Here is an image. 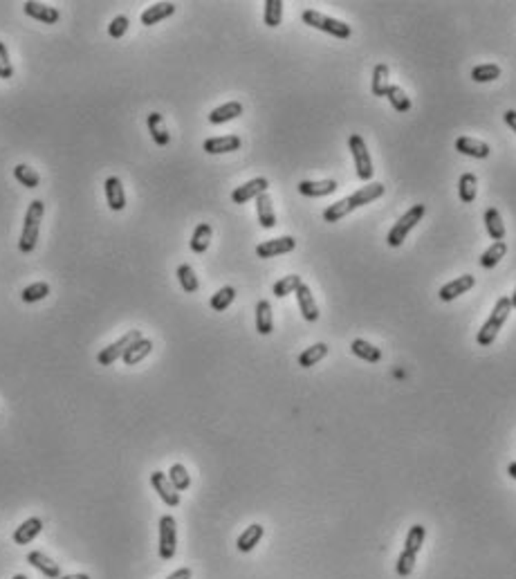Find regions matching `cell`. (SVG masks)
<instances>
[{
	"label": "cell",
	"instance_id": "cell-1",
	"mask_svg": "<svg viewBox=\"0 0 516 579\" xmlns=\"http://www.w3.org/2000/svg\"><path fill=\"white\" fill-rule=\"evenodd\" d=\"M382 193H384V184H380V182L366 184V187H362L360 191H355L353 196H348L344 200H339V203L330 205L326 212H323V221H326V223H339L341 218L348 216L351 212H355V209H360L364 205H371L373 200H378L382 196Z\"/></svg>",
	"mask_w": 516,
	"mask_h": 579
},
{
	"label": "cell",
	"instance_id": "cell-2",
	"mask_svg": "<svg viewBox=\"0 0 516 579\" xmlns=\"http://www.w3.org/2000/svg\"><path fill=\"white\" fill-rule=\"evenodd\" d=\"M510 312H512L510 296H501V299L496 301L492 314H489V319L483 323V328H480L478 337H476V341H478L480 346L494 344V339L498 337V332L503 330V323L507 321V317H510Z\"/></svg>",
	"mask_w": 516,
	"mask_h": 579
},
{
	"label": "cell",
	"instance_id": "cell-3",
	"mask_svg": "<svg viewBox=\"0 0 516 579\" xmlns=\"http://www.w3.org/2000/svg\"><path fill=\"white\" fill-rule=\"evenodd\" d=\"M43 214H45V205H43L41 200L30 203L28 214H25V221H23V234H21V241H19V250L23 254H32L34 247H37Z\"/></svg>",
	"mask_w": 516,
	"mask_h": 579
},
{
	"label": "cell",
	"instance_id": "cell-4",
	"mask_svg": "<svg viewBox=\"0 0 516 579\" xmlns=\"http://www.w3.org/2000/svg\"><path fill=\"white\" fill-rule=\"evenodd\" d=\"M303 23L310 25V28H314V30H321V32L330 34V37H337V39H348L353 34L351 25L341 23L337 19H330V16L321 14L317 10H305L303 12Z\"/></svg>",
	"mask_w": 516,
	"mask_h": 579
},
{
	"label": "cell",
	"instance_id": "cell-5",
	"mask_svg": "<svg viewBox=\"0 0 516 579\" xmlns=\"http://www.w3.org/2000/svg\"><path fill=\"white\" fill-rule=\"evenodd\" d=\"M424 212H426L424 205H413L404 216L400 218V221H398L395 225H393V230H391L389 236H386V243L391 245V247H400V245L406 241L409 232L413 230V227H415L420 221H422Z\"/></svg>",
	"mask_w": 516,
	"mask_h": 579
},
{
	"label": "cell",
	"instance_id": "cell-6",
	"mask_svg": "<svg viewBox=\"0 0 516 579\" xmlns=\"http://www.w3.org/2000/svg\"><path fill=\"white\" fill-rule=\"evenodd\" d=\"M348 146H351V153H353V160H355V169H357V178L362 182H369L373 178V160L369 155V148H366V142L360 133H353L348 137Z\"/></svg>",
	"mask_w": 516,
	"mask_h": 579
},
{
	"label": "cell",
	"instance_id": "cell-7",
	"mask_svg": "<svg viewBox=\"0 0 516 579\" xmlns=\"http://www.w3.org/2000/svg\"><path fill=\"white\" fill-rule=\"evenodd\" d=\"M142 339V332L139 330H128L126 335H121L117 341H112L108 348H101V353L97 355L99 366H112L119 357H124V353L135 344V341Z\"/></svg>",
	"mask_w": 516,
	"mask_h": 579
},
{
	"label": "cell",
	"instance_id": "cell-8",
	"mask_svg": "<svg viewBox=\"0 0 516 579\" xmlns=\"http://www.w3.org/2000/svg\"><path fill=\"white\" fill-rule=\"evenodd\" d=\"M178 548V523L171 514H164L160 519V557L164 561L173 559Z\"/></svg>",
	"mask_w": 516,
	"mask_h": 579
},
{
	"label": "cell",
	"instance_id": "cell-9",
	"mask_svg": "<svg viewBox=\"0 0 516 579\" xmlns=\"http://www.w3.org/2000/svg\"><path fill=\"white\" fill-rule=\"evenodd\" d=\"M296 247V241L292 236H281V238H272V241H263L260 245H256V256L258 258H274L281 256V254H287Z\"/></svg>",
	"mask_w": 516,
	"mask_h": 579
},
{
	"label": "cell",
	"instance_id": "cell-10",
	"mask_svg": "<svg viewBox=\"0 0 516 579\" xmlns=\"http://www.w3.org/2000/svg\"><path fill=\"white\" fill-rule=\"evenodd\" d=\"M151 485L155 487V492L160 494L162 501L169 507H178L180 505V492L173 487V482L169 480V476L162 471H153L151 474Z\"/></svg>",
	"mask_w": 516,
	"mask_h": 579
},
{
	"label": "cell",
	"instance_id": "cell-11",
	"mask_svg": "<svg viewBox=\"0 0 516 579\" xmlns=\"http://www.w3.org/2000/svg\"><path fill=\"white\" fill-rule=\"evenodd\" d=\"M267 187H269V182L265 178H254L249 182H245L242 187H236L231 193V200L236 205H245L251 198L256 200L260 193H267Z\"/></svg>",
	"mask_w": 516,
	"mask_h": 579
},
{
	"label": "cell",
	"instance_id": "cell-12",
	"mask_svg": "<svg viewBox=\"0 0 516 579\" xmlns=\"http://www.w3.org/2000/svg\"><path fill=\"white\" fill-rule=\"evenodd\" d=\"M240 137L238 135H223V137H209L203 144L205 153L209 155H223V153H234L240 148Z\"/></svg>",
	"mask_w": 516,
	"mask_h": 579
},
{
	"label": "cell",
	"instance_id": "cell-13",
	"mask_svg": "<svg viewBox=\"0 0 516 579\" xmlns=\"http://www.w3.org/2000/svg\"><path fill=\"white\" fill-rule=\"evenodd\" d=\"M23 12L30 16L34 21H41L45 25H54L59 23L61 14L56 7H50V5H43V3H34V0H28V3L23 5Z\"/></svg>",
	"mask_w": 516,
	"mask_h": 579
},
{
	"label": "cell",
	"instance_id": "cell-14",
	"mask_svg": "<svg viewBox=\"0 0 516 579\" xmlns=\"http://www.w3.org/2000/svg\"><path fill=\"white\" fill-rule=\"evenodd\" d=\"M474 283H476V278L471 276V274L453 278V281H449L447 285L440 287V299H442V301H453V299H458L460 294H467L469 290L474 287Z\"/></svg>",
	"mask_w": 516,
	"mask_h": 579
},
{
	"label": "cell",
	"instance_id": "cell-15",
	"mask_svg": "<svg viewBox=\"0 0 516 579\" xmlns=\"http://www.w3.org/2000/svg\"><path fill=\"white\" fill-rule=\"evenodd\" d=\"M103 191H106V200L112 212H124L126 196H124V187H121V180L117 175H110V178L103 182Z\"/></svg>",
	"mask_w": 516,
	"mask_h": 579
},
{
	"label": "cell",
	"instance_id": "cell-16",
	"mask_svg": "<svg viewBox=\"0 0 516 579\" xmlns=\"http://www.w3.org/2000/svg\"><path fill=\"white\" fill-rule=\"evenodd\" d=\"M43 530V519L39 516H30L28 521H23L19 528L14 530V543L16 546H28L30 541H34Z\"/></svg>",
	"mask_w": 516,
	"mask_h": 579
},
{
	"label": "cell",
	"instance_id": "cell-17",
	"mask_svg": "<svg viewBox=\"0 0 516 579\" xmlns=\"http://www.w3.org/2000/svg\"><path fill=\"white\" fill-rule=\"evenodd\" d=\"M456 151L462 153V155L476 157V160H485V157H489V153H492V148H489L485 142H480V139L462 135V137L456 139Z\"/></svg>",
	"mask_w": 516,
	"mask_h": 579
},
{
	"label": "cell",
	"instance_id": "cell-18",
	"mask_svg": "<svg viewBox=\"0 0 516 579\" xmlns=\"http://www.w3.org/2000/svg\"><path fill=\"white\" fill-rule=\"evenodd\" d=\"M296 301H299V310L303 314L305 321H317L319 319V308H317V301H314V296L310 292V287L301 283L296 287Z\"/></svg>",
	"mask_w": 516,
	"mask_h": 579
},
{
	"label": "cell",
	"instance_id": "cell-19",
	"mask_svg": "<svg viewBox=\"0 0 516 579\" xmlns=\"http://www.w3.org/2000/svg\"><path fill=\"white\" fill-rule=\"evenodd\" d=\"M178 7L173 5V3H155L151 7H146V10L142 12V25H146V28H153V25H157L160 21L164 19H169V16L176 14Z\"/></svg>",
	"mask_w": 516,
	"mask_h": 579
},
{
	"label": "cell",
	"instance_id": "cell-20",
	"mask_svg": "<svg viewBox=\"0 0 516 579\" xmlns=\"http://www.w3.org/2000/svg\"><path fill=\"white\" fill-rule=\"evenodd\" d=\"M28 564H32L37 570H41L43 575L50 577V579H61V568L59 564H54L45 552H41V550H34L28 555Z\"/></svg>",
	"mask_w": 516,
	"mask_h": 579
},
{
	"label": "cell",
	"instance_id": "cell-21",
	"mask_svg": "<svg viewBox=\"0 0 516 579\" xmlns=\"http://www.w3.org/2000/svg\"><path fill=\"white\" fill-rule=\"evenodd\" d=\"M335 191H337L335 180H321V182L303 180V182H299V193L301 196H308V198H323V196H330V193H335Z\"/></svg>",
	"mask_w": 516,
	"mask_h": 579
},
{
	"label": "cell",
	"instance_id": "cell-22",
	"mask_svg": "<svg viewBox=\"0 0 516 579\" xmlns=\"http://www.w3.org/2000/svg\"><path fill=\"white\" fill-rule=\"evenodd\" d=\"M242 115V103L240 101H229V103H223V106L214 108L209 112V121L211 124H227V121H231L236 117Z\"/></svg>",
	"mask_w": 516,
	"mask_h": 579
},
{
	"label": "cell",
	"instance_id": "cell-23",
	"mask_svg": "<svg viewBox=\"0 0 516 579\" xmlns=\"http://www.w3.org/2000/svg\"><path fill=\"white\" fill-rule=\"evenodd\" d=\"M263 534H265L263 525L251 523L249 528H245V532L238 537V541H236V548H238L240 552H251L260 543V539H263Z\"/></svg>",
	"mask_w": 516,
	"mask_h": 579
},
{
	"label": "cell",
	"instance_id": "cell-24",
	"mask_svg": "<svg viewBox=\"0 0 516 579\" xmlns=\"http://www.w3.org/2000/svg\"><path fill=\"white\" fill-rule=\"evenodd\" d=\"M256 214H258L260 227H265V230H272V227L276 225V214H274L269 193H260V196L256 198Z\"/></svg>",
	"mask_w": 516,
	"mask_h": 579
},
{
	"label": "cell",
	"instance_id": "cell-25",
	"mask_svg": "<svg viewBox=\"0 0 516 579\" xmlns=\"http://www.w3.org/2000/svg\"><path fill=\"white\" fill-rule=\"evenodd\" d=\"M151 353H153V341L146 339V337H142V339L135 341V344L126 350L124 357H121V359H124L126 366H135V364L142 362V359H146Z\"/></svg>",
	"mask_w": 516,
	"mask_h": 579
},
{
	"label": "cell",
	"instance_id": "cell-26",
	"mask_svg": "<svg viewBox=\"0 0 516 579\" xmlns=\"http://www.w3.org/2000/svg\"><path fill=\"white\" fill-rule=\"evenodd\" d=\"M146 124H148V133H151L153 137V142L157 146H166L171 142V135H169V130H166L164 126V117L160 115V112H151L146 119Z\"/></svg>",
	"mask_w": 516,
	"mask_h": 579
},
{
	"label": "cell",
	"instance_id": "cell-27",
	"mask_svg": "<svg viewBox=\"0 0 516 579\" xmlns=\"http://www.w3.org/2000/svg\"><path fill=\"white\" fill-rule=\"evenodd\" d=\"M485 230L489 234V238L494 243L496 241H505V225H503V216L498 209H487L485 212Z\"/></svg>",
	"mask_w": 516,
	"mask_h": 579
},
{
	"label": "cell",
	"instance_id": "cell-28",
	"mask_svg": "<svg viewBox=\"0 0 516 579\" xmlns=\"http://www.w3.org/2000/svg\"><path fill=\"white\" fill-rule=\"evenodd\" d=\"M256 330H258V335H272V330H274L272 305H269V301H265V299L256 303Z\"/></svg>",
	"mask_w": 516,
	"mask_h": 579
},
{
	"label": "cell",
	"instance_id": "cell-29",
	"mask_svg": "<svg viewBox=\"0 0 516 579\" xmlns=\"http://www.w3.org/2000/svg\"><path fill=\"white\" fill-rule=\"evenodd\" d=\"M351 350H353L355 357H360V359H364V362H371V364H378L382 359V350L378 346H373L371 341H366V339H355L351 344Z\"/></svg>",
	"mask_w": 516,
	"mask_h": 579
},
{
	"label": "cell",
	"instance_id": "cell-30",
	"mask_svg": "<svg viewBox=\"0 0 516 579\" xmlns=\"http://www.w3.org/2000/svg\"><path fill=\"white\" fill-rule=\"evenodd\" d=\"M211 225H207V223H200L196 227V232L194 236H191V250H194L196 254H205L209 250V243H211Z\"/></svg>",
	"mask_w": 516,
	"mask_h": 579
},
{
	"label": "cell",
	"instance_id": "cell-31",
	"mask_svg": "<svg viewBox=\"0 0 516 579\" xmlns=\"http://www.w3.org/2000/svg\"><path fill=\"white\" fill-rule=\"evenodd\" d=\"M391 74H389V65H384L380 63L378 68L373 70V85H371V90L375 96H386L389 92V88H391Z\"/></svg>",
	"mask_w": 516,
	"mask_h": 579
},
{
	"label": "cell",
	"instance_id": "cell-32",
	"mask_svg": "<svg viewBox=\"0 0 516 579\" xmlns=\"http://www.w3.org/2000/svg\"><path fill=\"white\" fill-rule=\"evenodd\" d=\"M476 175L474 173H462L458 182V196L465 205H471L476 200Z\"/></svg>",
	"mask_w": 516,
	"mask_h": 579
},
{
	"label": "cell",
	"instance_id": "cell-33",
	"mask_svg": "<svg viewBox=\"0 0 516 579\" xmlns=\"http://www.w3.org/2000/svg\"><path fill=\"white\" fill-rule=\"evenodd\" d=\"M507 254V245H505V241H496L492 247H487L485 252H483V256H480V265L483 267H496L498 263H501V258L505 256Z\"/></svg>",
	"mask_w": 516,
	"mask_h": 579
},
{
	"label": "cell",
	"instance_id": "cell-34",
	"mask_svg": "<svg viewBox=\"0 0 516 579\" xmlns=\"http://www.w3.org/2000/svg\"><path fill=\"white\" fill-rule=\"evenodd\" d=\"M169 480L173 482V487L178 489V492H185V489L191 487V476H189V471L187 467L182 463H176V465H171V469H169Z\"/></svg>",
	"mask_w": 516,
	"mask_h": 579
},
{
	"label": "cell",
	"instance_id": "cell-35",
	"mask_svg": "<svg viewBox=\"0 0 516 579\" xmlns=\"http://www.w3.org/2000/svg\"><path fill=\"white\" fill-rule=\"evenodd\" d=\"M326 355H328V346L326 344H314L310 348H305L303 353L299 355V366L301 368H310L317 362H321V359L326 357Z\"/></svg>",
	"mask_w": 516,
	"mask_h": 579
},
{
	"label": "cell",
	"instance_id": "cell-36",
	"mask_svg": "<svg viewBox=\"0 0 516 579\" xmlns=\"http://www.w3.org/2000/svg\"><path fill=\"white\" fill-rule=\"evenodd\" d=\"M498 77H501V65H496V63H480L471 70V79H474L476 83L496 81Z\"/></svg>",
	"mask_w": 516,
	"mask_h": 579
},
{
	"label": "cell",
	"instance_id": "cell-37",
	"mask_svg": "<svg viewBox=\"0 0 516 579\" xmlns=\"http://www.w3.org/2000/svg\"><path fill=\"white\" fill-rule=\"evenodd\" d=\"M50 294V285L45 283V281H37V283H32L28 287H23V292H21V299L25 303H37V301H43L45 296Z\"/></svg>",
	"mask_w": 516,
	"mask_h": 579
},
{
	"label": "cell",
	"instance_id": "cell-38",
	"mask_svg": "<svg viewBox=\"0 0 516 579\" xmlns=\"http://www.w3.org/2000/svg\"><path fill=\"white\" fill-rule=\"evenodd\" d=\"M178 281H180V285H182V290H185V292H189V294L198 292V287H200L198 276H196L194 267L187 265V263H182V265L178 267Z\"/></svg>",
	"mask_w": 516,
	"mask_h": 579
},
{
	"label": "cell",
	"instance_id": "cell-39",
	"mask_svg": "<svg viewBox=\"0 0 516 579\" xmlns=\"http://www.w3.org/2000/svg\"><path fill=\"white\" fill-rule=\"evenodd\" d=\"M263 21L267 28H278L283 21V3L281 0H265V14Z\"/></svg>",
	"mask_w": 516,
	"mask_h": 579
},
{
	"label": "cell",
	"instance_id": "cell-40",
	"mask_svg": "<svg viewBox=\"0 0 516 579\" xmlns=\"http://www.w3.org/2000/svg\"><path fill=\"white\" fill-rule=\"evenodd\" d=\"M14 178L19 180L23 187H28V189H37L39 182H41L39 173L34 171V169H30L28 164H16L14 166Z\"/></svg>",
	"mask_w": 516,
	"mask_h": 579
},
{
	"label": "cell",
	"instance_id": "cell-41",
	"mask_svg": "<svg viewBox=\"0 0 516 579\" xmlns=\"http://www.w3.org/2000/svg\"><path fill=\"white\" fill-rule=\"evenodd\" d=\"M386 99L391 101V106L395 108L398 112H409L411 110V99L406 96V92L402 90L400 85H393L389 88V92H386Z\"/></svg>",
	"mask_w": 516,
	"mask_h": 579
},
{
	"label": "cell",
	"instance_id": "cell-42",
	"mask_svg": "<svg viewBox=\"0 0 516 579\" xmlns=\"http://www.w3.org/2000/svg\"><path fill=\"white\" fill-rule=\"evenodd\" d=\"M426 539V530H424V525H420L415 523L413 528H409V534H406V541H404V550H411V552H417L422 550V543Z\"/></svg>",
	"mask_w": 516,
	"mask_h": 579
},
{
	"label": "cell",
	"instance_id": "cell-43",
	"mask_svg": "<svg viewBox=\"0 0 516 579\" xmlns=\"http://www.w3.org/2000/svg\"><path fill=\"white\" fill-rule=\"evenodd\" d=\"M234 299H236V290H234L231 285H225V287H220V290H218V292L211 296V308H214L216 312H223V310H227V308H229V305L234 303Z\"/></svg>",
	"mask_w": 516,
	"mask_h": 579
},
{
	"label": "cell",
	"instance_id": "cell-44",
	"mask_svg": "<svg viewBox=\"0 0 516 579\" xmlns=\"http://www.w3.org/2000/svg\"><path fill=\"white\" fill-rule=\"evenodd\" d=\"M301 283H303L301 276H296V274L283 276L281 281H276V283H274V296L283 299V296H287V294H294L296 287H299Z\"/></svg>",
	"mask_w": 516,
	"mask_h": 579
},
{
	"label": "cell",
	"instance_id": "cell-45",
	"mask_svg": "<svg viewBox=\"0 0 516 579\" xmlns=\"http://www.w3.org/2000/svg\"><path fill=\"white\" fill-rule=\"evenodd\" d=\"M415 559H417L415 552L402 550L400 555H398V561H395V573L400 577H409L411 573H413V568H415Z\"/></svg>",
	"mask_w": 516,
	"mask_h": 579
},
{
	"label": "cell",
	"instance_id": "cell-46",
	"mask_svg": "<svg viewBox=\"0 0 516 579\" xmlns=\"http://www.w3.org/2000/svg\"><path fill=\"white\" fill-rule=\"evenodd\" d=\"M14 77V65L10 61V52H7V45L0 41V79H12Z\"/></svg>",
	"mask_w": 516,
	"mask_h": 579
},
{
	"label": "cell",
	"instance_id": "cell-47",
	"mask_svg": "<svg viewBox=\"0 0 516 579\" xmlns=\"http://www.w3.org/2000/svg\"><path fill=\"white\" fill-rule=\"evenodd\" d=\"M128 32V16H115V19H112V23L108 25V34L112 39H121L124 37V34Z\"/></svg>",
	"mask_w": 516,
	"mask_h": 579
},
{
	"label": "cell",
	"instance_id": "cell-48",
	"mask_svg": "<svg viewBox=\"0 0 516 579\" xmlns=\"http://www.w3.org/2000/svg\"><path fill=\"white\" fill-rule=\"evenodd\" d=\"M166 579H191V568H178L176 573H171Z\"/></svg>",
	"mask_w": 516,
	"mask_h": 579
},
{
	"label": "cell",
	"instance_id": "cell-49",
	"mask_svg": "<svg viewBox=\"0 0 516 579\" xmlns=\"http://www.w3.org/2000/svg\"><path fill=\"white\" fill-rule=\"evenodd\" d=\"M61 579H90V577L83 575V573H74V575H65V577H61Z\"/></svg>",
	"mask_w": 516,
	"mask_h": 579
},
{
	"label": "cell",
	"instance_id": "cell-50",
	"mask_svg": "<svg viewBox=\"0 0 516 579\" xmlns=\"http://www.w3.org/2000/svg\"><path fill=\"white\" fill-rule=\"evenodd\" d=\"M507 474H510V476L516 480V463H510V465H507Z\"/></svg>",
	"mask_w": 516,
	"mask_h": 579
},
{
	"label": "cell",
	"instance_id": "cell-51",
	"mask_svg": "<svg viewBox=\"0 0 516 579\" xmlns=\"http://www.w3.org/2000/svg\"><path fill=\"white\" fill-rule=\"evenodd\" d=\"M510 301H512V308L516 310V287H514V294L510 296Z\"/></svg>",
	"mask_w": 516,
	"mask_h": 579
},
{
	"label": "cell",
	"instance_id": "cell-52",
	"mask_svg": "<svg viewBox=\"0 0 516 579\" xmlns=\"http://www.w3.org/2000/svg\"><path fill=\"white\" fill-rule=\"evenodd\" d=\"M12 579H28V577H25V575H16V577H12Z\"/></svg>",
	"mask_w": 516,
	"mask_h": 579
}]
</instances>
